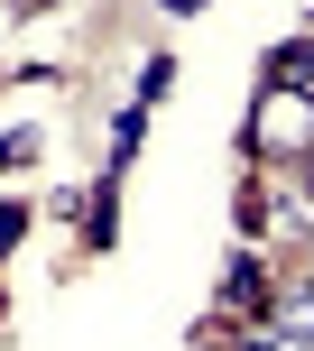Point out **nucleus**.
<instances>
[{
	"mask_svg": "<svg viewBox=\"0 0 314 351\" xmlns=\"http://www.w3.org/2000/svg\"><path fill=\"white\" fill-rule=\"evenodd\" d=\"M241 148L259 167H305V148H314V84H259V111H250Z\"/></svg>",
	"mask_w": 314,
	"mask_h": 351,
	"instance_id": "1",
	"label": "nucleus"
},
{
	"mask_svg": "<svg viewBox=\"0 0 314 351\" xmlns=\"http://www.w3.org/2000/svg\"><path fill=\"white\" fill-rule=\"evenodd\" d=\"M222 305H231V315H268V268L259 259H231L222 268Z\"/></svg>",
	"mask_w": 314,
	"mask_h": 351,
	"instance_id": "2",
	"label": "nucleus"
},
{
	"mask_svg": "<svg viewBox=\"0 0 314 351\" xmlns=\"http://www.w3.org/2000/svg\"><path fill=\"white\" fill-rule=\"evenodd\" d=\"M268 324H278V333H296V342H314V278L278 287V305H268Z\"/></svg>",
	"mask_w": 314,
	"mask_h": 351,
	"instance_id": "3",
	"label": "nucleus"
},
{
	"mask_svg": "<svg viewBox=\"0 0 314 351\" xmlns=\"http://www.w3.org/2000/svg\"><path fill=\"white\" fill-rule=\"evenodd\" d=\"M231 351H314V342H296V333H278V324H259V333H241Z\"/></svg>",
	"mask_w": 314,
	"mask_h": 351,
	"instance_id": "4",
	"label": "nucleus"
},
{
	"mask_svg": "<svg viewBox=\"0 0 314 351\" xmlns=\"http://www.w3.org/2000/svg\"><path fill=\"white\" fill-rule=\"evenodd\" d=\"M37 158V130H10V139H0V176H10V167H28Z\"/></svg>",
	"mask_w": 314,
	"mask_h": 351,
	"instance_id": "5",
	"label": "nucleus"
},
{
	"mask_svg": "<svg viewBox=\"0 0 314 351\" xmlns=\"http://www.w3.org/2000/svg\"><path fill=\"white\" fill-rule=\"evenodd\" d=\"M19 231H28V204H0V259L19 250Z\"/></svg>",
	"mask_w": 314,
	"mask_h": 351,
	"instance_id": "6",
	"label": "nucleus"
},
{
	"mask_svg": "<svg viewBox=\"0 0 314 351\" xmlns=\"http://www.w3.org/2000/svg\"><path fill=\"white\" fill-rule=\"evenodd\" d=\"M296 185H305V204H314V148H305V167H296Z\"/></svg>",
	"mask_w": 314,
	"mask_h": 351,
	"instance_id": "7",
	"label": "nucleus"
},
{
	"mask_svg": "<svg viewBox=\"0 0 314 351\" xmlns=\"http://www.w3.org/2000/svg\"><path fill=\"white\" fill-rule=\"evenodd\" d=\"M19 10H28V0H19Z\"/></svg>",
	"mask_w": 314,
	"mask_h": 351,
	"instance_id": "8",
	"label": "nucleus"
}]
</instances>
